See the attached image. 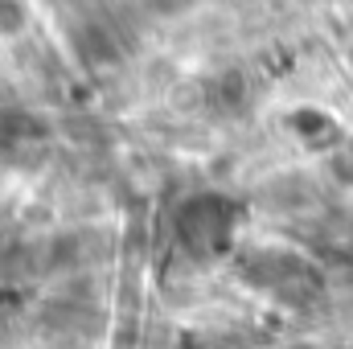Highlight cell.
Wrapping results in <instances>:
<instances>
[{"label": "cell", "instance_id": "6da1fadb", "mask_svg": "<svg viewBox=\"0 0 353 349\" xmlns=\"http://www.w3.org/2000/svg\"><path fill=\"white\" fill-rule=\"evenodd\" d=\"M181 235L197 251H210V247L226 243V235H230V206L222 197H197V201H189L185 214H181Z\"/></svg>", "mask_w": 353, "mask_h": 349}]
</instances>
